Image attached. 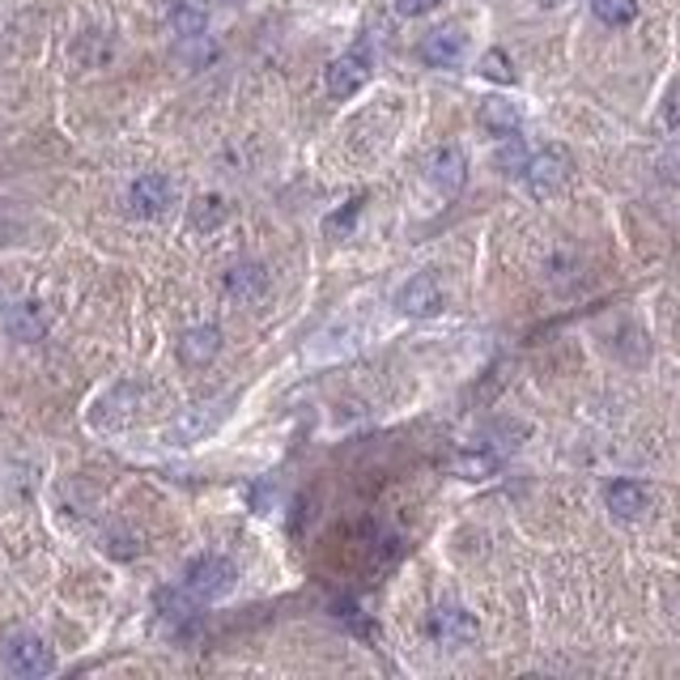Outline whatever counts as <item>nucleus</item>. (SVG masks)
Returning a JSON list of instances; mask_svg holds the SVG:
<instances>
[{
    "label": "nucleus",
    "mask_w": 680,
    "mask_h": 680,
    "mask_svg": "<svg viewBox=\"0 0 680 680\" xmlns=\"http://www.w3.org/2000/svg\"><path fill=\"white\" fill-rule=\"evenodd\" d=\"M269 290V269L264 264H234L226 272V299L234 302H260Z\"/></svg>",
    "instance_id": "ddd939ff"
},
{
    "label": "nucleus",
    "mask_w": 680,
    "mask_h": 680,
    "mask_svg": "<svg viewBox=\"0 0 680 680\" xmlns=\"http://www.w3.org/2000/svg\"><path fill=\"white\" fill-rule=\"evenodd\" d=\"M362 213V196L357 200H349V209L345 213H336V218H327V234H336V230H349L354 226V218Z\"/></svg>",
    "instance_id": "a878e982"
},
{
    "label": "nucleus",
    "mask_w": 680,
    "mask_h": 680,
    "mask_svg": "<svg viewBox=\"0 0 680 680\" xmlns=\"http://www.w3.org/2000/svg\"><path fill=\"white\" fill-rule=\"evenodd\" d=\"M477 119H481V128H485V133H493L498 140H502V136H515L519 124H523L519 107H515V103H506V98H485V103H481V111H477Z\"/></svg>",
    "instance_id": "2eb2a0df"
},
{
    "label": "nucleus",
    "mask_w": 680,
    "mask_h": 680,
    "mask_svg": "<svg viewBox=\"0 0 680 680\" xmlns=\"http://www.w3.org/2000/svg\"><path fill=\"white\" fill-rule=\"evenodd\" d=\"M468 52V34L460 27H442V30H430L426 39H421V60L430 64V69H456Z\"/></svg>",
    "instance_id": "6e6552de"
},
{
    "label": "nucleus",
    "mask_w": 680,
    "mask_h": 680,
    "mask_svg": "<svg viewBox=\"0 0 680 680\" xmlns=\"http://www.w3.org/2000/svg\"><path fill=\"white\" fill-rule=\"evenodd\" d=\"M442 0H396V13L400 18H426V13H435Z\"/></svg>",
    "instance_id": "393cba45"
},
{
    "label": "nucleus",
    "mask_w": 680,
    "mask_h": 680,
    "mask_svg": "<svg viewBox=\"0 0 680 680\" xmlns=\"http://www.w3.org/2000/svg\"><path fill=\"white\" fill-rule=\"evenodd\" d=\"M170 27H175V34H184V39L205 34V27H209V4L205 0H175L170 4Z\"/></svg>",
    "instance_id": "dca6fc26"
},
{
    "label": "nucleus",
    "mask_w": 680,
    "mask_h": 680,
    "mask_svg": "<svg viewBox=\"0 0 680 680\" xmlns=\"http://www.w3.org/2000/svg\"><path fill=\"white\" fill-rule=\"evenodd\" d=\"M234 583H239L234 562H226L218 553H205L188 566V592L196 596V604H218L234 592Z\"/></svg>",
    "instance_id": "f03ea898"
},
{
    "label": "nucleus",
    "mask_w": 680,
    "mask_h": 680,
    "mask_svg": "<svg viewBox=\"0 0 680 680\" xmlns=\"http://www.w3.org/2000/svg\"><path fill=\"white\" fill-rule=\"evenodd\" d=\"M4 332H9L13 341H39V336L48 332V315H43V306H39V302H18V306H9V315H4Z\"/></svg>",
    "instance_id": "4468645a"
},
{
    "label": "nucleus",
    "mask_w": 680,
    "mask_h": 680,
    "mask_svg": "<svg viewBox=\"0 0 680 680\" xmlns=\"http://www.w3.org/2000/svg\"><path fill=\"white\" fill-rule=\"evenodd\" d=\"M136 391L133 383H119V387H111L107 396L98 400V412H94V426H103V430H115V426H128L136 417Z\"/></svg>",
    "instance_id": "f8f14e48"
},
{
    "label": "nucleus",
    "mask_w": 680,
    "mask_h": 680,
    "mask_svg": "<svg viewBox=\"0 0 680 680\" xmlns=\"http://www.w3.org/2000/svg\"><path fill=\"white\" fill-rule=\"evenodd\" d=\"M604 506H608V515L621 519V523H638L651 511V490L642 481H613L604 490Z\"/></svg>",
    "instance_id": "0eeeda50"
},
{
    "label": "nucleus",
    "mask_w": 680,
    "mask_h": 680,
    "mask_svg": "<svg viewBox=\"0 0 680 680\" xmlns=\"http://www.w3.org/2000/svg\"><path fill=\"white\" fill-rule=\"evenodd\" d=\"M366 82H370V48L366 43H357L354 52H345L341 60H332L324 73V85L332 98H354Z\"/></svg>",
    "instance_id": "20e7f679"
},
{
    "label": "nucleus",
    "mask_w": 680,
    "mask_h": 680,
    "mask_svg": "<svg viewBox=\"0 0 680 680\" xmlns=\"http://www.w3.org/2000/svg\"><path fill=\"white\" fill-rule=\"evenodd\" d=\"M451 472H456L460 481H490L493 472H498V456H493V451H460V456L451 460Z\"/></svg>",
    "instance_id": "6ab92c4d"
},
{
    "label": "nucleus",
    "mask_w": 680,
    "mask_h": 680,
    "mask_svg": "<svg viewBox=\"0 0 680 680\" xmlns=\"http://www.w3.org/2000/svg\"><path fill=\"white\" fill-rule=\"evenodd\" d=\"M158 613L175 629H188L196 621V596H191L188 587L184 592H158Z\"/></svg>",
    "instance_id": "a211bd4d"
},
{
    "label": "nucleus",
    "mask_w": 680,
    "mask_h": 680,
    "mask_svg": "<svg viewBox=\"0 0 680 680\" xmlns=\"http://www.w3.org/2000/svg\"><path fill=\"white\" fill-rule=\"evenodd\" d=\"M592 9L604 27H629L638 18V0H592Z\"/></svg>",
    "instance_id": "412c9836"
},
{
    "label": "nucleus",
    "mask_w": 680,
    "mask_h": 680,
    "mask_svg": "<svg viewBox=\"0 0 680 680\" xmlns=\"http://www.w3.org/2000/svg\"><path fill=\"white\" fill-rule=\"evenodd\" d=\"M426 634L435 638L438 647L460 651V647H468V642L477 638V621H472L463 608H438L435 617H430V626H426Z\"/></svg>",
    "instance_id": "1a4fd4ad"
},
{
    "label": "nucleus",
    "mask_w": 680,
    "mask_h": 680,
    "mask_svg": "<svg viewBox=\"0 0 680 680\" xmlns=\"http://www.w3.org/2000/svg\"><path fill=\"white\" fill-rule=\"evenodd\" d=\"M468 184V158H463L460 145H442L435 158H430V188L438 196H456Z\"/></svg>",
    "instance_id": "9d476101"
},
{
    "label": "nucleus",
    "mask_w": 680,
    "mask_h": 680,
    "mask_svg": "<svg viewBox=\"0 0 680 680\" xmlns=\"http://www.w3.org/2000/svg\"><path fill=\"white\" fill-rule=\"evenodd\" d=\"M0 659H4V668L13 672V677H48L55 672V655L52 647L39 638V634H9L4 638V647H0Z\"/></svg>",
    "instance_id": "7ed1b4c3"
},
{
    "label": "nucleus",
    "mask_w": 680,
    "mask_h": 680,
    "mask_svg": "<svg viewBox=\"0 0 680 680\" xmlns=\"http://www.w3.org/2000/svg\"><path fill=\"white\" fill-rule=\"evenodd\" d=\"M226 218H230V205H226L221 196H200V200L191 205V226H196V230H218Z\"/></svg>",
    "instance_id": "aec40b11"
},
{
    "label": "nucleus",
    "mask_w": 680,
    "mask_h": 680,
    "mask_svg": "<svg viewBox=\"0 0 680 680\" xmlns=\"http://www.w3.org/2000/svg\"><path fill=\"white\" fill-rule=\"evenodd\" d=\"M493 166H498L502 175H523V166H527V149H523L519 133L502 136V145H498V154H493Z\"/></svg>",
    "instance_id": "4be33fe9"
},
{
    "label": "nucleus",
    "mask_w": 680,
    "mask_h": 680,
    "mask_svg": "<svg viewBox=\"0 0 680 680\" xmlns=\"http://www.w3.org/2000/svg\"><path fill=\"white\" fill-rule=\"evenodd\" d=\"M175 200V184L166 175H140L128 188V213L133 218H163Z\"/></svg>",
    "instance_id": "423d86ee"
},
{
    "label": "nucleus",
    "mask_w": 680,
    "mask_h": 680,
    "mask_svg": "<svg viewBox=\"0 0 680 680\" xmlns=\"http://www.w3.org/2000/svg\"><path fill=\"white\" fill-rule=\"evenodd\" d=\"M571 179H574V158L562 149V145H548L541 154H532L527 166H523V184H527V191H532L536 200L562 196V191L571 188Z\"/></svg>",
    "instance_id": "f257e3e1"
},
{
    "label": "nucleus",
    "mask_w": 680,
    "mask_h": 680,
    "mask_svg": "<svg viewBox=\"0 0 680 680\" xmlns=\"http://www.w3.org/2000/svg\"><path fill=\"white\" fill-rule=\"evenodd\" d=\"M481 77H490V82H498V85H511V82H515V69H511L506 52L490 48V52L481 55Z\"/></svg>",
    "instance_id": "5701e85b"
},
{
    "label": "nucleus",
    "mask_w": 680,
    "mask_h": 680,
    "mask_svg": "<svg viewBox=\"0 0 680 680\" xmlns=\"http://www.w3.org/2000/svg\"><path fill=\"white\" fill-rule=\"evenodd\" d=\"M336 621H345V626L354 629L357 638H375V626L362 617V608H357L354 599H336Z\"/></svg>",
    "instance_id": "b1692460"
},
{
    "label": "nucleus",
    "mask_w": 680,
    "mask_h": 680,
    "mask_svg": "<svg viewBox=\"0 0 680 680\" xmlns=\"http://www.w3.org/2000/svg\"><path fill=\"white\" fill-rule=\"evenodd\" d=\"M213 412H205V405L200 408H191L188 417L175 426V438H184V442H196V438H205V435H213L221 426V417L230 412V408H221V405H209Z\"/></svg>",
    "instance_id": "f3484780"
},
{
    "label": "nucleus",
    "mask_w": 680,
    "mask_h": 680,
    "mask_svg": "<svg viewBox=\"0 0 680 680\" xmlns=\"http://www.w3.org/2000/svg\"><path fill=\"white\" fill-rule=\"evenodd\" d=\"M396 311L412 315V320H430V315L442 311V285H438L430 272L408 276L405 285H400V294H396Z\"/></svg>",
    "instance_id": "39448f33"
},
{
    "label": "nucleus",
    "mask_w": 680,
    "mask_h": 680,
    "mask_svg": "<svg viewBox=\"0 0 680 680\" xmlns=\"http://www.w3.org/2000/svg\"><path fill=\"white\" fill-rule=\"evenodd\" d=\"M221 349V332L213 324H200V327H188L184 332V341H179V362L188 366V370H205Z\"/></svg>",
    "instance_id": "9b49d317"
}]
</instances>
